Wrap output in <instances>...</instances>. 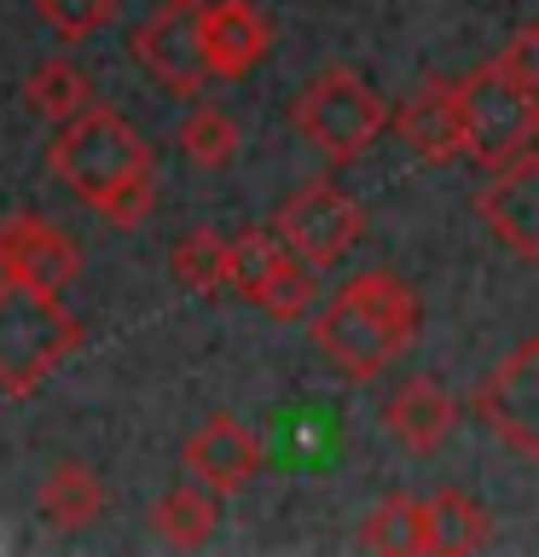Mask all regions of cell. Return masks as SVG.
I'll return each mask as SVG.
<instances>
[{
  "mask_svg": "<svg viewBox=\"0 0 539 557\" xmlns=\"http://www.w3.org/2000/svg\"><path fill=\"white\" fill-rule=\"evenodd\" d=\"M383 430L406 453H441L459 430V400H452L435 377H412L383 400Z\"/></svg>",
  "mask_w": 539,
  "mask_h": 557,
  "instance_id": "13",
  "label": "cell"
},
{
  "mask_svg": "<svg viewBox=\"0 0 539 557\" xmlns=\"http://www.w3.org/2000/svg\"><path fill=\"white\" fill-rule=\"evenodd\" d=\"M476 215L522 261H539V157H534V146H522L499 169H487V186L476 191Z\"/></svg>",
  "mask_w": 539,
  "mask_h": 557,
  "instance_id": "10",
  "label": "cell"
},
{
  "mask_svg": "<svg viewBox=\"0 0 539 557\" xmlns=\"http://www.w3.org/2000/svg\"><path fill=\"white\" fill-rule=\"evenodd\" d=\"M459 94V122H464V157L481 169H499L504 157L534 146L539 134V87L511 82L499 64H476L464 82H452Z\"/></svg>",
  "mask_w": 539,
  "mask_h": 557,
  "instance_id": "5",
  "label": "cell"
},
{
  "mask_svg": "<svg viewBox=\"0 0 539 557\" xmlns=\"http://www.w3.org/2000/svg\"><path fill=\"white\" fill-rule=\"evenodd\" d=\"M0 278L64 296L82 278V250L59 221L35 215V209H17V215L0 221Z\"/></svg>",
  "mask_w": 539,
  "mask_h": 557,
  "instance_id": "9",
  "label": "cell"
},
{
  "mask_svg": "<svg viewBox=\"0 0 539 557\" xmlns=\"http://www.w3.org/2000/svg\"><path fill=\"white\" fill-rule=\"evenodd\" d=\"M186 476L209 487L215 499L238 494V487H250L261 476V442L250 435V424H238L233 412H215L203 418L198 430L186 435V453H180Z\"/></svg>",
  "mask_w": 539,
  "mask_h": 557,
  "instance_id": "11",
  "label": "cell"
},
{
  "mask_svg": "<svg viewBox=\"0 0 539 557\" xmlns=\"http://www.w3.org/2000/svg\"><path fill=\"white\" fill-rule=\"evenodd\" d=\"M290 116H296V134H302L325 163H354V157L372 151V139L389 128L383 94L348 64H330L325 76H313Z\"/></svg>",
  "mask_w": 539,
  "mask_h": 557,
  "instance_id": "4",
  "label": "cell"
},
{
  "mask_svg": "<svg viewBox=\"0 0 539 557\" xmlns=\"http://www.w3.org/2000/svg\"><path fill=\"white\" fill-rule=\"evenodd\" d=\"M180 146L198 169H226L238 151V122L221 111V104H198L186 122H180Z\"/></svg>",
  "mask_w": 539,
  "mask_h": 557,
  "instance_id": "23",
  "label": "cell"
},
{
  "mask_svg": "<svg viewBox=\"0 0 539 557\" xmlns=\"http://www.w3.org/2000/svg\"><path fill=\"white\" fill-rule=\"evenodd\" d=\"M273 238L285 244L296 261H308V268L325 273V268H337V261H348V250L365 238V209L348 198L337 181H308L278 203Z\"/></svg>",
  "mask_w": 539,
  "mask_h": 557,
  "instance_id": "6",
  "label": "cell"
},
{
  "mask_svg": "<svg viewBox=\"0 0 539 557\" xmlns=\"http://www.w3.org/2000/svg\"><path fill=\"white\" fill-rule=\"evenodd\" d=\"M511 82H522V87H539V24H522L511 41H504V52L493 59Z\"/></svg>",
  "mask_w": 539,
  "mask_h": 557,
  "instance_id": "25",
  "label": "cell"
},
{
  "mask_svg": "<svg viewBox=\"0 0 539 557\" xmlns=\"http://www.w3.org/2000/svg\"><path fill=\"white\" fill-rule=\"evenodd\" d=\"M82 320L64 308L59 290H35L17 278H0V389L29 395L41 377L76 355Z\"/></svg>",
  "mask_w": 539,
  "mask_h": 557,
  "instance_id": "3",
  "label": "cell"
},
{
  "mask_svg": "<svg viewBox=\"0 0 539 557\" xmlns=\"http://www.w3.org/2000/svg\"><path fill=\"white\" fill-rule=\"evenodd\" d=\"M417 320H424V308H417L406 278L389 268H365L342 278L325 308H313V343L342 377L365 383L383 377L412 348Z\"/></svg>",
  "mask_w": 539,
  "mask_h": 557,
  "instance_id": "2",
  "label": "cell"
},
{
  "mask_svg": "<svg viewBox=\"0 0 539 557\" xmlns=\"http://www.w3.org/2000/svg\"><path fill=\"white\" fill-rule=\"evenodd\" d=\"M198 41H203L209 76L243 82L261 59H267L273 24L261 17V7H250V0H203V12H198Z\"/></svg>",
  "mask_w": 539,
  "mask_h": 557,
  "instance_id": "12",
  "label": "cell"
},
{
  "mask_svg": "<svg viewBox=\"0 0 539 557\" xmlns=\"http://www.w3.org/2000/svg\"><path fill=\"white\" fill-rule=\"evenodd\" d=\"M99 505H104V487H99V476L87 465L64 459V465L47 470V482H41V522L52 534L87 529V522L99 517Z\"/></svg>",
  "mask_w": 539,
  "mask_h": 557,
  "instance_id": "17",
  "label": "cell"
},
{
  "mask_svg": "<svg viewBox=\"0 0 539 557\" xmlns=\"http://www.w3.org/2000/svg\"><path fill=\"white\" fill-rule=\"evenodd\" d=\"M476 418L516 459H539V337H522L476 383Z\"/></svg>",
  "mask_w": 539,
  "mask_h": 557,
  "instance_id": "7",
  "label": "cell"
},
{
  "mask_svg": "<svg viewBox=\"0 0 539 557\" xmlns=\"http://www.w3.org/2000/svg\"><path fill=\"white\" fill-rule=\"evenodd\" d=\"M35 12L59 41H93L116 17V0H35Z\"/></svg>",
  "mask_w": 539,
  "mask_h": 557,
  "instance_id": "24",
  "label": "cell"
},
{
  "mask_svg": "<svg viewBox=\"0 0 539 557\" xmlns=\"http://www.w3.org/2000/svg\"><path fill=\"white\" fill-rule=\"evenodd\" d=\"M394 128L424 163L447 169L464 157V122H459V94H452V82H424L417 94H406L394 111Z\"/></svg>",
  "mask_w": 539,
  "mask_h": 557,
  "instance_id": "14",
  "label": "cell"
},
{
  "mask_svg": "<svg viewBox=\"0 0 539 557\" xmlns=\"http://www.w3.org/2000/svg\"><path fill=\"white\" fill-rule=\"evenodd\" d=\"M47 169L111 226H139L156 203L146 134L111 104H87L70 122H59L47 146Z\"/></svg>",
  "mask_w": 539,
  "mask_h": 557,
  "instance_id": "1",
  "label": "cell"
},
{
  "mask_svg": "<svg viewBox=\"0 0 539 557\" xmlns=\"http://www.w3.org/2000/svg\"><path fill=\"white\" fill-rule=\"evenodd\" d=\"M424 511H429V552L435 557H469V552H481L487 540H493V517H487V505L476 494H464V487H441V494H429Z\"/></svg>",
  "mask_w": 539,
  "mask_h": 557,
  "instance_id": "15",
  "label": "cell"
},
{
  "mask_svg": "<svg viewBox=\"0 0 539 557\" xmlns=\"http://www.w3.org/2000/svg\"><path fill=\"white\" fill-rule=\"evenodd\" d=\"M168 268H174V278H180L186 290L215 296L226 285V238L215 233V226H191V233L174 244Z\"/></svg>",
  "mask_w": 539,
  "mask_h": 557,
  "instance_id": "21",
  "label": "cell"
},
{
  "mask_svg": "<svg viewBox=\"0 0 539 557\" xmlns=\"http://www.w3.org/2000/svg\"><path fill=\"white\" fill-rule=\"evenodd\" d=\"M255 308H267L273 320H308V313L319 308V268H308V261H296L285 250L273 261V273L261 278Z\"/></svg>",
  "mask_w": 539,
  "mask_h": 557,
  "instance_id": "19",
  "label": "cell"
},
{
  "mask_svg": "<svg viewBox=\"0 0 539 557\" xmlns=\"http://www.w3.org/2000/svg\"><path fill=\"white\" fill-rule=\"evenodd\" d=\"M278 256H285V244L273 238V226H243L238 238H226V285H233L243 302H255L261 278L273 273Z\"/></svg>",
  "mask_w": 539,
  "mask_h": 557,
  "instance_id": "22",
  "label": "cell"
},
{
  "mask_svg": "<svg viewBox=\"0 0 539 557\" xmlns=\"http://www.w3.org/2000/svg\"><path fill=\"white\" fill-rule=\"evenodd\" d=\"M151 529L168 540V546H203L209 534H215V494L209 487H174V494L156 499L151 511Z\"/></svg>",
  "mask_w": 539,
  "mask_h": 557,
  "instance_id": "20",
  "label": "cell"
},
{
  "mask_svg": "<svg viewBox=\"0 0 539 557\" xmlns=\"http://www.w3.org/2000/svg\"><path fill=\"white\" fill-rule=\"evenodd\" d=\"M360 546L377 557H424L429 552V511L412 494H389L377 499L360 522Z\"/></svg>",
  "mask_w": 539,
  "mask_h": 557,
  "instance_id": "16",
  "label": "cell"
},
{
  "mask_svg": "<svg viewBox=\"0 0 539 557\" xmlns=\"http://www.w3.org/2000/svg\"><path fill=\"white\" fill-rule=\"evenodd\" d=\"M198 12H203V0H156L146 12V24L134 29V59L146 64V76L156 87H168V94H180V99H198L209 87Z\"/></svg>",
  "mask_w": 539,
  "mask_h": 557,
  "instance_id": "8",
  "label": "cell"
},
{
  "mask_svg": "<svg viewBox=\"0 0 539 557\" xmlns=\"http://www.w3.org/2000/svg\"><path fill=\"white\" fill-rule=\"evenodd\" d=\"M24 99H29V111H35V116L70 122L76 111H87V104H93V82L82 76V64H76V59H47V64H35V70H29Z\"/></svg>",
  "mask_w": 539,
  "mask_h": 557,
  "instance_id": "18",
  "label": "cell"
}]
</instances>
